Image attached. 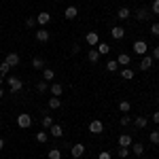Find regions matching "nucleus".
<instances>
[{"label":"nucleus","instance_id":"obj_24","mask_svg":"<svg viewBox=\"0 0 159 159\" xmlns=\"http://www.w3.org/2000/svg\"><path fill=\"white\" fill-rule=\"evenodd\" d=\"M60 106H61V100H60V98H55V96H53V98H49V108H51V110L60 108Z\"/></svg>","mask_w":159,"mask_h":159},{"label":"nucleus","instance_id":"obj_29","mask_svg":"<svg viewBox=\"0 0 159 159\" xmlns=\"http://www.w3.org/2000/svg\"><path fill=\"white\" fill-rule=\"evenodd\" d=\"M47 157H49V159H61V153H60V148H51L49 153H47Z\"/></svg>","mask_w":159,"mask_h":159},{"label":"nucleus","instance_id":"obj_28","mask_svg":"<svg viewBox=\"0 0 159 159\" xmlns=\"http://www.w3.org/2000/svg\"><path fill=\"white\" fill-rule=\"evenodd\" d=\"M51 125H53V117H51V115H45V117H43V127L49 129Z\"/></svg>","mask_w":159,"mask_h":159},{"label":"nucleus","instance_id":"obj_13","mask_svg":"<svg viewBox=\"0 0 159 159\" xmlns=\"http://www.w3.org/2000/svg\"><path fill=\"white\" fill-rule=\"evenodd\" d=\"M76 15H79V9H76V7H68V9L64 11V17H66V19H74Z\"/></svg>","mask_w":159,"mask_h":159},{"label":"nucleus","instance_id":"obj_34","mask_svg":"<svg viewBox=\"0 0 159 159\" xmlns=\"http://www.w3.org/2000/svg\"><path fill=\"white\" fill-rule=\"evenodd\" d=\"M148 138H151V142H153V144H159V132H151Z\"/></svg>","mask_w":159,"mask_h":159},{"label":"nucleus","instance_id":"obj_14","mask_svg":"<svg viewBox=\"0 0 159 159\" xmlns=\"http://www.w3.org/2000/svg\"><path fill=\"white\" fill-rule=\"evenodd\" d=\"M4 61H7V64H9V66L13 68V66H17V64H19V55H17V53H9Z\"/></svg>","mask_w":159,"mask_h":159},{"label":"nucleus","instance_id":"obj_17","mask_svg":"<svg viewBox=\"0 0 159 159\" xmlns=\"http://www.w3.org/2000/svg\"><path fill=\"white\" fill-rule=\"evenodd\" d=\"M96 51H98L100 55H106V53L110 51V45H106V43H98V45H96Z\"/></svg>","mask_w":159,"mask_h":159},{"label":"nucleus","instance_id":"obj_44","mask_svg":"<svg viewBox=\"0 0 159 159\" xmlns=\"http://www.w3.org/2000/svg\"><path fill=\"white\" fill-rule=\"evenodd\" d=\"M0 100H2V87H0Z\"/></svg>","mask_w":159,"mask_h":159},{"label":"nucleus","instance_id":"obj_3","mask_svg":"<svg viewBox=\"0 0 159 159\" xmlns=\"http://www.w3.org/2000/svg\"><path fill=\"white\" fill-rule=\"evenodd\" d=\"M89 132H91V134H102V132H104V123L98 121V119H93V121L89 123Z\"/></svg>","mask_w":159,"mask_h":159},{"label":"nucleus","instance_id":"obj_21","mask_svg":"<svg viewBox=\"0 0 159 159\" xmlns=\"http://www.w3.org/2000/svg\"><path fill=\"white\" fill-rule=\"evenodd\" d=\"M129 61H132V57H129L127 53H121V55L117 57V64H119V66H127Z\"/></svg>","mask_w":159,"mask_h":159},{"label":"nucleus","instance_id":"obj_46","mask_svg":"<svg viewBox=\"0 0 159 159\" xmlns=\"http://www.w3.org/2000/svg\"><path fill=\"white\" fill-rule=\"evenodd\" d=\"M55 2H60V0H55Z\"/></svg>","mask_w":159,"mask_h":159},{"label":"nucleus","instance_id":"obj_40","mask_svg":"<svg viewBox=\"0 0 159 159\" xmlns=\"http://www.w3.org/2000/svg\"><path fill=\"white\" fill-rule=\"evenodd\" d=\"M98 159H112V157H110V153H106V151H102V153L98 155Z\"/></svg>","mask_w":159,"mask_h":159},{"label":"nucleus","instance_id":"obj_23","mask_svg":"<svg viewBox=\"0 0 159 159\" xmlns=\"http://www.w3.org/2000/svg\"><path fill=\"white\" fill-rule=\"evenodd\" d=\"M53 76H55V72L51 68H43V81H53Z\"/></svg>","mask_w":159,"mask_h":159},{"label":"nucleus","instance_id":"obj_37","mask_svg":"<svg viewBox=\"0 0 159 159\" xmlns=\"http://www.w3.org/2000/svg\"><path fill=\"white\" fill-rule=\"evenodd\" d=\"M151 34H153V36H159V24L151 25Z\"/></svg>","mask_w":159,"mask_h":159},{"label":"nucleus","instance_id":"obj_36","mask_svg":"<svg viewBox=\"0 0 159 159\" xmlns=\"http://www.w3.org/2000/svg\"><path fill=\"white\" fill-rule=\"evenodd\" d=\"M129 123H132V117H129V115H123L121 117V125H129Z\"/></svg>","mask_w":159,"mask_h":159},{"label":"nucleus","instance_id":"obj_38","mask_svg":"<svg viewBox=\"0 0 159 159\" xmlns=\"http://www.w3.org/2000/svg\"><path fill=\"white\" fill-rule=\"evenodd\" d=\"M34 24H36L34 17H28V19H25V25H28V28H34Z\"/></svg>","mask_w":159,"mask_h":159},{"label":"nucleus","instance_id":"obj_31","mask_svg":"<svg viewBox=\"0 0 159 159\" xmlns=\"http://www.w3.org/2000/svg\"><path fill=\"white\" fill-rule=\"evenodd\" d=\"M106 68H108L110 72H115V70L119 68V64H117V60H108V61H106Z\"/></svg>","mask_w":159,"mask_h":159},{"label":"nucleus","instance_id":"obj_27","mask_svg":"<svg viewBox=\"0 0 159 159\" xmlns=\"http://www.w3.org/2000/svg\"><path fill=\"white\" fill-rule=\"evenodd\" d=\"M9 70H11V66H9L7 61H2V64H0V79H4V76L9 74Z\"/></svg>","mask_w":159,"mask_h":159},{"label":"nucleus","instance_id":"obj_12","mask_svg":"<svg viewBox=\"0 0 159 159\" xmlns=\"http://www.w3.org/2000/svg\"><path fill=\"white\" fill-rule=\"evenodd\" d=\"M151 66H153V57H151V55H144L142 61H140V70H148Z\"/></svg>","mask_w":159,"mask_h":159},{"label":"nucleus","instance_id":"obj_20","mask_svg":"<svg viewBox=\"0 0 159 159\" xmlns=\"http://www.w3.org/2000/svg\"><path fill=\"white\" fill-rule=\"evenodd\" d=\"M132 153H134L136 157H140V155H142V153H144V147H142V144H140V142H132Z\"/></svg>","mask_w":159,"mask_h":159},{"label":"nucleus","instance_id":"obj_42","mask_svg":"<svg viewBox=\"0 0 159 159\" xmlns=\"http://www.w3.org/2000/svg\"><path fill=\"white\" fill-rule=\"evenodd\" d=\"M153 121L159 123V110H157V112H153Z\"/></svg>","mask_w":159,"mask_h":159},{"label":"nucleus","instance_id":"obj_19","mask_svg":"<svg viewBox=\"0 0 159 159\" xmlns=\"http://www.w3.org/2000/svg\"><path fill=\"white\" fill-rule=\"evenodd\" d=\"M87 60L91 61V64H98V61H100V53L96 49H91L89 53H87Z\"/></svg>","mask_w":159,"mask_h":159},{"label":"nucleus","instance_id":"obj_45","mask_svg":"<svg viewBox=\"0 0 159 159\" xmlns=\"http://www.w3.org/2000/svg\"><path fill=\"white\" fill-rule=\"evenodd\" d=\"M0 123H2V115H0Z\"/></svg>","mask_w":159,"mask_h":159},{"label":"nucleus","instance_id":"obj_25","mask_svg":"<svg viewBox=\"0 0 159 159\" xmlns=\"http://www.w3.org/2000/svg\"><path fill=\"white\" fill-rule=\"evenodd\" d=\"M136 127H140V129H144V127H147V123H148V119L147 117H136Z\"/></svg>","mask_w":159,"mask_h":159},{"label":"nucleus","instance_id":"obj_26","mask_svg":"<svg viewBox=\"0 0 159 159\" xmlns=\"http://www.w3.org/2000/svg\"><path fill=\"white\" fill-rule=\"evenodd\" d=\"M32 66H34V70H43L45 68V61L40 60V57H32Z\"/></svg>","mask_w":159,"mask_h":159},{"label":"nucleus","instance_id":"obj_5","mask_svg":"<svg viewBox=\"0 0 159 159\" xmlns=\"http://www.w3.org/2000/svg\"><path fill=\"white\" fill-rule=\"evenodd\" d=\"M85 43H87V45H91V47H96V45L100 43L98 32H87V34H85Z\"/></svg>","mask_w":159,"mask_h":159},{"label":"nucleus","instance_id":"obj_41","mask_svg":"<svg viewBox=\"0 0 159 159\" xmlns=\"http://www.w3.org/2000/svg\"><path fill=\"white\" fill-rule=\"evenodd\" d=\"M151 57H153V60H159V47L153 49V55H151Z\"/></svg>","mask_w":159,"mask_h":159},{"label":"nucleus","instance_id":"obj_10","mask_svg":"<svg viewBox=\"0 0 159 159\" xmlns=\"http://www.w3.org/2000/svg\"><path fill=\"white\" fill-rule=\"evenodd\" d=\"M119 147H132V136L129 134H121L119 136Z\"/></svg>","mask_w":159,"mask_h":159},{"label":"nucleus","instance_id":"obj_43","mask_svg":"<svg viewBox=\"0 0 159 159\" xmlns=\"http://www.w3.org/2000/svg\"><path fill=\"white\" fill-rule=\"evenodd\" d=\"M2 148H4V140L0 138V151H2Z\"/></svg>","mask_w":159,"mask_h":159},{"label":"nucleus","instance_id":"obj_32","mask_svg":"<svg viewBox=\"0 0 159 159\" xmlns=\"http://www.w3.org/2000/svg\"><path fill=\"white\" fill-rule=\"evenodd\" d=\"M121 79H125V81H129V79H134V72H132L129 68H125V70H121Z\"/></svg>","mask_w":159,"mask_h":159},{"label":"nucleus","instance_id":"obj_1","mask_svg":"<svg viewBox=\"0 0 159 159\" xmlns=\"http://www.w3.org/2000/svg\"><path fill=\"white\" fill-rule=\"evenodd\" d=\"M7 83H9V91H11V93L21 91V87H24V81H21V79H17V76H9V79H7Z\"/></svg>","mask_w":159,"mask_h":159},{"label":"nucleus","instance_id":"obj_35","mask_svg":"<svg viewBox=\"0 0 159 159\" xmlns=\"http://www.w3.org/2000/svg\"><path fill=\"white\" fill-rule=\"evenodd\" d=\"M127 155H129V148H125V147H119V157H121V159H125Z\"/></svg>","mask_w":159,"mask_h":159},{"label":"nucleus","instance_id":"obj_6","mask_svg":"<svg viewBox=\"0 0 159 159\" xmlns=\"http://www.w3.org/2000/svg\"><path fill=\"white\" fill-rule=\"evenodd\" d=\"M49 38H51V32H49V30H45V28L36 30V40H38V43H47Z\"/></svg>","mask_w":159,"mask_h":159},{"label":"nucleus","instance_id":"obj_30","mask_svg":"<svg viewBox=\"0 0 159 159\" xmlns=\"http://www.w3.org/2000/svg\"><path fill=\"white\" fill-rule=\"evenodd\" d=\"M36 89H38V93H45V91L49 89V83H47V81H38Z\"/></svg>","mask_w":159,"mask_h":159},{"label":"nucleus","instance_id":"obj_2","mask_svg":"<svg viewBox=\"0 0 159 159\" xmlns=\"http://www.w3.org/2000/svg\"><path fill=\"white\" fill-rule=\"evenodd\" d=\"M17 125H19L21 129H28V127L32 125V117H30L28 112H21V115H17Z\"/></svg>","mask_w":159,"mask_h":159},{"label":"nucleus","instance_id":"obj_8","mask_svg":"<svg viewBox=\"0 0 159 159\" xmlns=\"http://www.w3.org/2000/svg\"><path fill=\"white\" fill-rule=\"evenodd\" d=\"M110 36L115 38V40H121V38L125 36V30H123L121 25H115V28L110 30Z\"/></svg>","mask_w":159,"mask_h":159},{"label":"nucleus","instance_id":"obj_39","mask_svg":"<svg viewBox=\"0 0 159 159\" xmlns=\"http://www.w3.org/2000/svg\"><path fill=\"white\" fill-rule=\"evenodd\" d=\"M153 15H159V0L153 2Z\"/></svg>","mask_w":159,"mask_h":159},{"label":"nucleus","instance_id":"obj_7","mask_svg":"<svg viewBox=\"0 0 159 159\" xmlns=\"http://www.w3.org/2000/svg\"><path fill=\"white\" fill-rule=\"evenodd\" d=\"M70 153H72V157H83V153H85V147L81 144V142H76V144H72V148H70Z\"/></svg>","mask_w":159,"mask_h":159},{"label":"nucleus","instance_id":"obj_22","mask_svg":"<svg viewBox=\"0 0 159 159\" xmlns=\"http://www.w3.org/2000/svg\"><path fill=\"white\" fill-rule=\"evenodd\" d=\"M129 108H132V104H129L127 100H121V102H119V110H121L123 115H127V112H129Z\"/></svg>","mask_w":159,"mask_h":159},{"label":"nucleus","instance_id":"obj_11","mask_svg":"<svg viewBox=\"0 0 159 159\" xmlns=\"http://www.w3.org/2000/svg\"><path fill=\"white\" fill-rule=\"evenodd\" d=\"M49 129H51V136H53V138H60V136L64 134V127H61V125H57V123H53Z\"/></svg>","mask_w":159,"mask_h":159},{"label":"nucleus","instance_id":"obj_4","mask_svg":"<svg viewBox=\"0 0 159 159\" xmlns=\"http://www.w3.org/2000/svg\"><path fill=\"white\" fill-rule=\"evenodd\" d=\"M132 49H134V53H138V55H144V53H147V49H148V45L144 43V40H136Z\"/></svg>","mask_w":159,"mask_h":159},{"label":"nucleus","instance_id":"obj_16","mask_svg":"<svg viewBox=\"0 0 159 159\" xmlns=\"http://www.w3.org/2000/svg\"><path fill=\"white\" fill-rule=\"evenodd\" d=\"M129 15H132V11H129L127 7H121V9L117 11V17H119V19H129Z\"/></svg>","mask_w":159,"mask_h":159},{"label":"nucleus","instance_id":"obj_9","mask_svg":"<svg viewBox=\"0 0 159 159\" xmlns=\"http://www.w3.org/2000/svg\"><path fill=\"white\" fill-rule=\"evenodd\" d=\"M49 21H51V13H38V15H36V24L47 25Z\"/></svg>","mask_w":159,"mask_h":159},{"label":"nucleus","instance_id":"obj_33","mask_svg":"<svg viewBox=\"0 0 159 159\" xmlns=\"http://www.w3.org/2000/svg\"><path fill=\"white\" fill-rule=\"evenodd\" d=\"M36 140H38V142H47V140H49V134H47V132H38Z\"/></svg>","mask_w":159,"mask_h":159},{"label":"nucleus","instance_id":"obj_15","mask_svg":"<svg viewBox=\"0 0 159 159\" xmlns=\"http://www.w3.org/2000/svg\"><path fill=\"white\" fill-rule=\"evenodd\" d=\"M148 17H151L148 9H138V11H136V19H140V21H144V19H148Z\"/></svg>","mask_w":159,"mask_h":159},{"label":"nucleus","instance_id":"obj_18","mask_svg":"<svg viewBox=\"0 0 159 159\" xmlns=\"http://www.w3.org/2000/svg\"><path fill=\"white\" fill-rule=\"evenodd\" d=\"M61 91H64V87H61L60 83H51V93H53L55 98H60V96H61Z\"/></svg>","mask_w":159,"mask_h":159}]
</instances>
